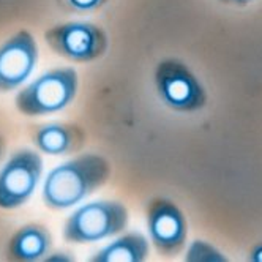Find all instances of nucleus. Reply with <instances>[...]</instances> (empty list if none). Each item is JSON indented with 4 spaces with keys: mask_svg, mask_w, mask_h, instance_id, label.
I'll use <instances>...</instances> for the list:
<instances>
[{
    "mask_svg": "<svg viewBox=\"0 0 262 262\" xmlns=\"http://www.w3.org/2000/svg\"><path fill=\"white\" fill-rule=\"evenodd\" d=\"M248 260L250 262H262V242L256 243V245L250 250Z\"/></svg>",
    "mask_w": 262,
    "mask_h": 262,
    "instance_id": "4468645a",
    "label": "nucleus"
},
{
    "mask_svg": "<svg viewBox=\"0 0 262 262\" xmlns=\"http://www.w3.org/2000/svg\"><path fill=\"white\" fill-rule=\"evenodd\" d=\"M38 62V45L29 30H19L0 46V92L21 87Z\"/></svg>",
    "mask_w": 262,
    "mask_h": 262,
    "instance_id": "6e6552de",
    "label": "nucleus"
},
{
    "mask_svg": "<svg viewBox=\"0 0 262 262\" xmlns=\"http://www.w3.org/2000/svg\"><path fill=\"white\" fill-rule=\"evenodd\" d=\"M33 142L40 152L51 157H62L79 152L85 144V133L76 123L52 122L35 128Z\"/></svg>",
    "mask_w": 262,
    "mask_h": 262,
    "instance_id": "1a4fd4ad",
    "label": "nucleus"
},
{
    "mask_svg": "<svg viewBox=\"0 0 262 262\" xmlns=\"http://www.w3.org/2000/svg\"><path fill=\"white\" fill-rule=\"evenodd\" d=\"M78 87L79 76L74 68L49 70L17 92L14 104L27 117L51 116L73 103Z\"/></svg>",
    "mask_w": 262,
    "mask_h": 262,
    "instance_id": "f03ea898",
    "label": "nucleus"
},
{
    "mask_svg": "<svg viewBox=\"0 0 262 262\" xmlns=\"http://www.w3.org/2000/svg\"><path fill=\"white\" fill-rule=\"evenodd\" d=\"M49 48L71 62H93L106 54L109 38L106 32L93 23L70 21L52 26L45 32Z\"/></svg>",
    "mask_w": 262,
    "mask_h": 262,
    "instance_id": "39448f33",
    "label": "nucleus"
},
{
    "mask_svg": "<svg viewBox=\"0 0 262 262\" xmlns=\"http://www.w3.org/2000/svg\"><path fill=\"white\" fill-rule=\"evenodd\" d=\"M43 176V158L30 148L16 152L0 169V209L13 210L24 205Z\"/></svg>",
    "mask_w": 262,
    "mask_h": 262,
    "instance_id": "423d86ee",
    "label": "nucleus"
},
{
    "mask_svg": "<svg viewBox=\"0 0 262 262\" xmlns=\"http://www.w3.org/2000/svg\"><path fill=\"white\" fill-rule=\"evenodd\" d=\"M111 163L98 154H82L51 169L43 183V202L52 210L71 209L111 179Z\"/></svg>",
    "mask_w": 262,
    "mask_h": 262,
    "instance_id": "f257e3e1",
    "label": "nucleus"
},
{
    "mask_svg": "<svg viewBox=\"0 0 262 262\" xmlns=\"http://www.w3.org/2000/svg\"><path fill=\"white\" fill-rule=\"evenodd\" d=\"M2 155H4V138L0 136V158H2Z\"/></svg>",
    "mask_w": 262,
    "mask_h": 262,
    "instance_id": "f3484780",
    "label": "nucleus"
},
{
    "mask_svg": "<svg viewBox=\"0 0 262 262\" xmlns=\"http://www.w3.org/2000/svg\"><path fill=\"white\" fill-rule=\"evenodd\" d=\"M52 247V237L48 228L41 224H26L17 229L8 243L7 257L11 260L21 262H33L40 260L49 254Z\"/></svg>",
    "mask_w": 262,
    "mask_h": 262,
    "instance_id": "9d476101",
    "label": "nucleus"
},
{
    "mask_svg": "<svg viewBox=\"0 0 262 262\" xmlns=\"http://www.w3.org/2000/svg\"><path fill=\"white\" fill-rule=\"evenodd\" d=\"M60 5L73 13H92L100 10L107 0H59Z\"/></svg>",
    "mask_w": 262,
    "mask_h": 262,
    "instance_id": "ddd939ff",
    "label": "nucleus"
},
{
    "mask_svg": "<svg viewBox=\"0 0 262 262\" xmlns=\"http://www.w3.org/2000/svg\"><path fill=\"white\" fill-rule=\"evenodd\" d=\"M148 237L158 253L176 256L188 238V223L177 204L167 198H154L145 207Z\"/></svg>",
    "mask_w": 262,
    "mask_h": 262,
    "instance_id": "0eeeda50",
    "label": "nucleus"
},
{
    "mask_svg": "<svg viewBox=\"0 0 262 262\" xmlns=\"http://www.w3.org/2000/svg\"><path fill=\"white\" fill-rule=\"evenodd\" d=\"M150 253V247L144 234L128 232L101 248L92 262H144Z\"/></svg>",
    "mask_w": 262,
    "mask_h": 262,
    "instance_id": "9b49d317",
    "label": "nucleus"
},
{
    "mask_svg": "<svg viewBox=\"0 0 262 262\" xmlns=\"http://www.w3.org/2000/svg\"><path fill=\"white\" fill-rule=\"evenodd\" d=\"M221 5H231V7H247L253 4L254 0H216Z\"/></svg>",
    "mask_w": 262,
    "mask_h": 262,
    "instance_id": "2eb2a0df",
    "label": "nucleus"
},
{
    "mask_svg": "<svg viewBox=\"0 0 262 262\" xmlns=\"http://www.w3.org/2000/svg\"><path fill=\"white\" fill-rule=\"evenodd\" d=\"M128 209L119 201H95L74 210L63 226V238L71 243H95L123 232Z\"/></svg>",
    "mask_w": 262,
    "mask_h": 262,
    "instance_id": "7ed1b4c3",
    "label": "nucleus"
},
{
    "mask_svg": "<svg viewBox=\"0 0 262 262\" xmlns=\"http://www.w3.org/2000/svg\"><path fill=\"white\" fill-rule=\"evenodd\" d=\"M46 260L48 262H57V260L70 262V260H73V257L71 256H67V253H54L51 256H46Z\"/></svg>",
    "mask_w": 262,
    "mask_h": 262,
    "instance_id": "dca6fc26",
    "label": "nucleus"
},
{
    "mask_svg": "<svg viewBox=\"0 0 262 262\" xmlns=\"http://www.w3.org/2000/svg\"><path fill=\"white\" fill-rule=\"evenodd\" d=\"M157 95L176 112H196L209 101V95L196 74L179 59H164L154 73Z\"/></svg>",
    "mask_w": 262,
    "mask_h": 262,
    "instance_id": "20e7f679",
    "label": "nucleus"
},
{
    "mask_svg": "<svg viewBox=\"0 0 262 262\" xmlns=\"http://www.w3.org/2000/svg\"><path fill=\"white\" fill-rule=\"evenodd\" d=\"M186 262H228L229 259L220 250L204 240H194L190 243L185 254Z\"/></svg>",
    "mask_w": 262,
    "mask_h": 262,
    "instance_id": "f8f14e48",
    "label": "nucleus"
}]
</instances>
